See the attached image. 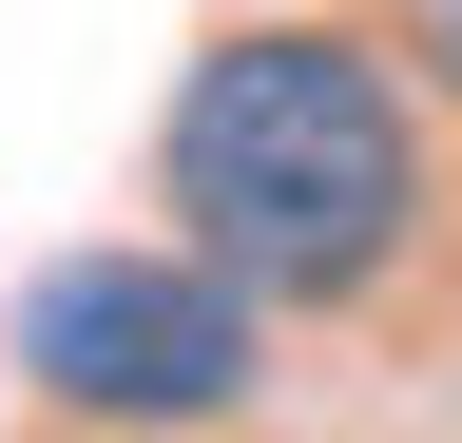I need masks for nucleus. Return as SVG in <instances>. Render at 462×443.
<instances>
[{
	"label": "nucleus",
	"mask_w": 462,
	"mask_h": 443,
	"mask_svg": "<svg viewBox=\"0 0 462 443\" xmlns=\"http://www.w3.org/2000/svg\"><path fill=\"white\" fill-rule=\"evenodd\" d=\"M154 193L193 212V251L251 309H346V290L404 270V232H424V116H404V78L366 39L251 20V39H212V59L173 78Z\"/></svg>",
	"instance_id": "obj_1"
},
{
	"label": "nucleus",
	"mask_w": 462,
	"mask_h": 443,
	"mask_svg": "<svg viewBox=\"0 0 462 443\" xmlns=\"http://www.w3.org/2000/svg\"><path fill=\"white\" fill-rule=\"evenodd\" d=\"M251 290H231L212 251H58L39 290H20V385L39 405H78V424H212V405H251Z\"/></svg>",
	"instance_id": "obj_2"
},
{
	"label": "nucleus",
	"mask_w": 462,
	"mask_h": 443,
	"mask_svg": "<svg viewBox=\"0 0 462 443\" xmlns=\"http://www.w3.org/2000/svg\"><path fill=\"white\" fill-rule=\"evenodd\" d=\"M404 39H424V78L462 97V0H404Z\"/></svg>",
	"instance_id": "obj_3"
}]
</instances>
